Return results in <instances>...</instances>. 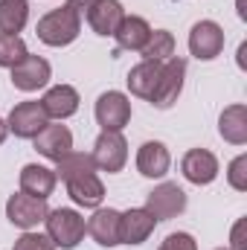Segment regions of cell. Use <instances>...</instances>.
I'll list each match as a JSON object with an SVG mask.
<instances>
[{
  "label": "cell",
  "instance_id": "6da1fadb",
  "mask_svg": "<svg viewBox=\"0 0 247 250\" xmlns=\"http://www.w3.org/2000/svg\"><path fill=\"white\" fill-rule=\"evenodd\" d=\"M87 6H90V0H64L59 9L47 12L35 26L38 41L47 47H70L82 32Z\"/></svg>",
  "mask_w": 247,
  "mask_h": 250
},
{
  "label": "cell",
  "instance_id": "7a4b0ae2",
  "mask_svg": "<svg viewBox=\"0 0 247 250\" xmlns=\"http://www.w3.org/2000/svg\"><path fill=\"white\" fill-rule=\"evenodd\" d=\"M44 224H47V236H50V242L56 245V250H73L79 248V242L84 239V233H87V218L79 212V209H73V207H59V209H50L47 212V218H44Z\"/></svg>",
  "mask_w": 247,
  "mask_h": 250
},
{
  "label": "cell",
  "instance_id": "3957f363",
  "mask_svg": "<svg viewBox=\"0 0 247 250\" xmlns=\"http://www.w3.org/2000/svg\"><path fill=\"white\" fill-rule=\"evenodd\" d=\"M184 82H186V59H181V56L166 59V62L160 64L157 87H154V93H151L148 102L154 108H160V111L172 108L181 99V93H184Z\"/></svg>",
  "mask_w": 247,
  "mask_h": 250
},
{
  "label": "cell",
  "instance_id": "277c9868",
  "mask_svg": "<svg viewBox=\"0 0 247 250\" xmlns=\"http://www.w3.org/2000/svg\"><path fill=\"white\" fill-rule=\"evenodd\" d=\"M90 157L96 163V172H108V175L123 172L128 163V143H125L123 131H102L93 143Z\"/></svg>",
  "mask_w": 247,
  "mask_h": 250
},
{
  "label": "cell",
  "instance_id": "5b68a950",
  "mask_svg": "<svg viewBox=\"0 0 247 250\" xmlns=\"http://www.w3.org/2000/svg\"><path fill=\"white\" fill-rule=\"evenodd\" d=\"M186 204H189L186 201V192L178 184H172V181L157 184V187L145 195V209L154 215V221H172V218L184 215Z\"/></svg>",
  "mask_w": 247,
  "mask_h": 250
},
{
  "label": "cell",
  "instance_id": "8992f818",
  "mask_svg": "<svg viewBox=\"0 0 247 250\" xmlns=\"http://www.w3.org/2000/svg\"><path fill=\"white\" fill-rule=\"evenodd\" d=\"M93 117L102 131H123L131 123V99L123 90H105L93 105Z\"/></svg>",
  "mask_w": 247,
  "mask_h": 250
},
{
  "label": "cell",
  "instance_id": "52a82bcc",
  "mask_svg": "<svg viewBox=\"0 0 247 250\" xmlns=\"http://www.w3.org/2000/svg\"><path fill=\"white\" fill-rule=\"evenodd\" d=\"M186 44H189V53L198 62H212V59H218L224 53L227 38H224L221 23H215V21H198L189 29V41Z\"/></svg>",
  "mask_w": 247,
  "mask_h": 250
},
{
  "label": "cell",
  "instance_id": "ba28073f",
  "mask_svg": "<svg viewBox=\"0 0 247 250\" xmlns=\"http://www.w3.org/2000/svg\"><path fill=\"white\" fill-rule=\"evenodd\" d=\"M47 212H50L47 201L32 198V195H26L21 189L15 195H9V201H6V218H9V224H15L21 230H35L38 224H44Z\"/></svg>",
  "mask_w": 247,
  "mask_h": 250
},
{
  "label": "cell",
  "instance_id": "9c48e42d",
  "mask_svg": "<svg viewBox=\"0 0 247 250\" xmlns=\"http://www.w3.org/2000/svg\"><path fill=\"white\" fill-rule=\"evenodd\" d=\"M50 123L47 111L41 102H18L9 117H6V125H9V134H15L18 140H35V134Z\"/></svg>",
  "mask_w": 247,
  "mask_h": 250
},
{
  "label": "cell",
  "instance_id": "30bf717a",
  "mask_svg": "<svg viewBox=\"0 0 247 250\" xmlns=\"http://www.w3.org/2000/svg\"><path fill=\"white\" fill-rule=\"evenodd\" d=\"M53 79V67L47 59L41 56H26L21 64L12 67V84L21 90V93H35V90H44Z\"/></svg>",
  "mask_w": 247,
  "mask_h": 250
},
{
  "label": "cell",
  "instance_id": "8fae6325",
  "mask_svg": "<svg viewBox=\"0 0 247 250\" xmlns=\"http://www.w3.org/2000/svg\"><path fill=\"white\" fill-rule=\"evenodd\" d=\"M218 172H221L218 157L209 148H189L181 157V175L195 187H209L218 178Z\"/></svg>",
  "mask_w": 247,
  "mask_h": 250
},
{
  "label": "cell",
  "instance_id": "7c38bea8",
  "mask_svg": "<svg viewBox=\"0 0 247 250\" xmlns=\"http://www.w3.org/2000/svg\"><path fill=\"white\" fill-rule=\"evenodd\" d=\"M137 172L148 181H163L172 169V154L166 148V143L160 140H145L140 148H137Z\"/></svg>",
  "mask_w": 247,
  "mask_h": 250
},
{
  "label": "cell",
  "instance_id": "4fadbf2b",
  "mask_svg": "<svg viewBox=\"0 0 247 250\" xmlns=\"http://www.w3.org/2000/svg\"><path fill=\"white\" fill-rule=\"evenodd\" d=\"M35 151L53 163H59L64 154L73 151V131L62 123H47L38 134H35Z\"/></svg>",
  "mask_w": 247,
  "mask_h": 250
},
{
  "label": "cell",
  "instance_id": "5bb4252c",
  "mask_svg": "<svg viewBox=\"0 0 247 250\" xmlns=\"http://www.w3.org/2000/svg\"><path fill=\"white\" fill-rule=\"evenodd\" d=\"M123 18H125V6L120 0H90V6L84 12L87 26L96 35H102V38H114V32L123 23Z\"/></svg>",
  "mask_w": 247,
  "mask_h": 250
},
{
  "label": "cell",
  "instance_id": "9a60e30c",
  "mask_svg": "<svg viewBox=\"0 0 247 250\" xmlns=\"http://www.w3.org/2000/svg\"><path fill=\"white\" fill-rule=\"evenodd\" d=\"M154 227H157V221H154V215L145 207L125 209V212H120V245L137 248V245L148 242V236L154 233Z\"/></svg>",
  "mask_w": 247,
  "mask_h": 250
},
{
  "label": "cell",
  "instance_id": "2e32d148",
  "mask_svg": "<svg viewBox=\"0 0 247 250\" xmlns=\"http://www.w3.org/2000/svg\"><path fill=\"white\" fill-rule=\"evenodd\" d=\"M87 236L99 248H117L120 245V209L114 207H96L87 218Z\"/></svg>",
  "mask_w": 247,
  "mask_h": 250
},
{
  "label": "cell",
  "instance_id": "e0dca14e",
  "mask_svg": "<svg viewBox=\"0 0 247 250\" xmlns=\"http://www.w3.org/2000/svg\"><path fill=\"white\" fill-rule=\"evenodd\" d=\"M67 195L76 207L82 209H96L102 207L105 201V184L96 172H87V175H79L73 181H67Z\"/></svg>",
  "mask_w": 247,
  "mask_h": 250
},
{
  "label": "cell",
  "instance_id": "ac0fdd59",
  "mask_svg": "<svg viewBox=\"0 0 247 250\" xmlns=\"http://www.w3.org/2000/svg\"><path fill=\"white\" fill-rule=\"evenodd\" d=\"M79 102H82V96H79V90H76L73 84H53V87L44 93V99H41L47 117H50V120H59V123L70 120V117L79 111Z\"/></svg>",
  "mask_w": 247,
  "mask_h": 250
},
{
  "label": "cell",
  "instance_id": "d6986e66",
  "mask_svg": "<svg viewBox=\"0 0 247 250\" xmlns=\"http://www.w3.org/2000/svg\"><path fill=\"white\" fill-rule=\"evenodd\" d=\"M18 184H21V192H26V195H32V198L47 201V198L53 195L56 184H59V178H56V172H53L50 166H41V163H26V166L21 169Z\"/></svg>",
  "mask_w": 247,
  "mask_h": 250
},
{
  "label": "cell",
  "instance_id": "ffe728a7",
  "mask_svg": "<svg viewBox=\"0 0 247 250\" xmlns=\"http://www.w3.org/2000/svg\"><path fill=\"white\" fill-rule=\"evenodd\" d=\"M218 134L230 146H245L247 143V105L236 102L227 105L218 117Z\"/></svg>",
  "mask_w": 247,
  "mask_h": 250
},
{
  "label": "cell",
  "instance_id": "44dd1931",
  "mask_svg": "<svg viewBox=\"0 0 247 250\" xmlns=\"http://www.w3.org/2000/svg\"><path fill=\"white\" fill-rule=\"evenodd\" d=\"M114 38H117L120 50L140 53V50L145 47V41L151 38V26H148V21L140 18V15H125L123 23H120L117 32H114Z\"/></svg>",
  "mask_w": 247,
  "mask_h": 250
},
{
  "label": "cell",
  "instance_id": "7402d4cb",
  "mask_svg": "<svg viewBox=\"0 0 247 250\" xmlns=\"http://www.w3.org/2000/svg\"><path fill=\"white\" fill-rule=\"evenodd\" d=\"M160 64L163 62H143L134 64L131 67V73H128V90H131V96H137V99H151V93H154V87H157V76H160Z\"/></svg>",
  "mask_w": 247,
  "mask_h": 250
},
{
  "label": "cell",
  "instance_id": "603a6c76",
  "mask_svg": "<svg viewBox=\"0 0 247 250\" xmlns=\"http://www.w3.org/2000/svg\"><path fill=\"white\" fill-rule=\"evenodd\" d=\"M29 23V0H0V32L18 35Z\"/></svg>",
  "mask_w": 247,
  "mask_h": 250
},
{
  "label": "cell",
  "instance_id": "cb8c5ba5",
  "mask_svg": "<svg viewBox=\"0 0 247 250\" xmlns=\"http://www.w3.org/2000/svg\"><path fill=\"white\" fill-rule=\"evenodd\" d=\"M56 178L59 181H73V178H79V175H87V172H96V163H93V157L90 154H84V151H70V154H64L62 160L56 163Z\"/></svg>",
  "mask_w": 247,
  "mask_h": 250
},
{
  "label": "cell",
  "instance_id": "d4e9b609",
  "mask_svg": "<svg viewBox=\"0 0 247 250\" xmlns=\"http://www.w3.org/2000/svg\"><path fill=\"white\" fill-rule=\"evenodd\" d=\"M140 56L145 62H166V59H172L175 56V35L169 29H151V38L145 41Z\"/></svg>",
  "mask_w": 247,
  "mask_h": 250
},
{
  "label": "cell",
  "instance_id": "484cf974",
  "mask_svg": "<svg viewBox=\"0 0 247 250\" xmlns=\"http://www.w3.org/2000/svg\"><path fill=\"white\" fill-rule=\"evenodd\" d=\"M29 56L26 44L21 35H9V32H0V67L12 70L15 64H21L23 59Z\"/></svg>",
  "mask_w": 247,
  "mask_h": 250
},
{
  "label": "cell",
  "instance_id": "4316f807",
  "mask_svg": "<svg viewBox=\"0 0 247 250\" xmlns=\"http://www.w3.org/2000/svg\"><path fill=\"white\" fill-rule=\"evenodd\" d=\"M12 250H56L47 233H35V230H23L21 239H15Z\"/></svg>",
  "mask_w": 247,
  "mask_h": 250
},
{
  "label": "cell",
  "instance_id": "83f0119b",
  "mask_svg": "<svg viewBox=\"0 0 247 250\" xmlns=\"http://www.w3.org/2000/svg\"><path fill=\"white\" fill-rule=\"evenodd\" d=\"M227 184L236 192H247V154H239L227 166Z\"/></svg>",
  "mask_w": 247,
  "mask_h": 250
},
{
  "label": "cell",
  "instance_id": "f1b7e54d",
  "mask_svg": "<svg viewBox=\"0 0 247 250\" xmlns=\"http://www.w3.org/2000/svg\"><path fill=\"white\" fill-rule=\"evenodd\" d=\"M157 250H198V242L192 233H169Z\"/></svg>",
  "mask_w": 247,
  "mask_h": 250
},
{
  "label": "cell",
  "instance_id": "f546056e",
  "mask_svg": "<svg viewBox=\"0 0 247 250\" xmlns=\"http://www.w3.org/2000/svg\"><path fill=\"white\" fill-rule=\"evenodd\" d=\"M230 250H247V218H239L230 230Z\"/></svg>",
  "mask_w": 247,
  "mask_h": 250
},
{
  "label": "cell",
  "instance_id": "4dcf8cb0",
  "mask_svg": "<svg viewBox=\"0 0 247 250\" xmlns=\"http://www.w3.org/2000/svg\"><path fill=\"white\" fill-rule=\"evenodd\" d=\"M6 137H9V125H6V120L0 117V146L6 143Z\"/></svg>",
  "mask_w": 247,
  "mask_h": 250
},
{
  "label": "cell",
  "instance_id": "1f68e13d",
  "mask_svg": "<svg viewBox=\"0 0 247 250\" xmlns=\"http://www.w3.org/2000/svg\"><path fill=\"white\" fill-rule=\"evenodd\" d=\"M245 53H247V44L239 47V67H245Z\"/></svg>",
  "mask_w": 247,
  "mask_h": 250
},
{
  "label": "cell",
  "instance_id": "d6a6232c",
  "mask_svg": "<svg viewBox=\"0 0 247 250\" xmlns=\"http://www.w3.org/2000/svg\"><path fill=\"white\" fill-rule=\"evenodd\" d=\"M239 18L247 21V9H245V0H239Z\"/></svg>",
  "mask_w": 247,
  "mask_h": 250
},
{
  "label": "cell",
  "instance_id": "836d02e7",
  "mask_svg": "<svg viewBox=\"0 0 247 250\" xmlns=\"http://www.w3.org/2000/svg\"><path fill=\"white\" fill-rule=\"evenodd\" d=\"M215 250H230V248H215Z\"/></svg>",
  "mask_w": 247,
  "mask_h": 250
}]
</instances>
